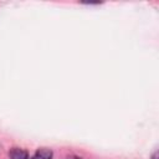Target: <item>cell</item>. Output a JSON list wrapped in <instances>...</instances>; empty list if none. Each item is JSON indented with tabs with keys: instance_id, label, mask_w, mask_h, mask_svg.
<instances>
[{
	"instance_id": "2",
	"label": "cell",
	"mask_w": 159,
	"mask_h": 159,
	"mask_svg": "<svg viewBox=\"0 0 159 159\" xmlns=\"http://www.w3.org/2000/svg\"><path fill=\"white\" fill-rule=\"evenodd\" d=\"M10 159H29V154L21 148H12L9 152Z\"/></svg>"
},
{
	"instance_id": "1",
	"label": "cell",
	"mask_w": 159,
	"mask_h": 159,
	"mask_svg": "<svg viewBox=\"0 0 159 159\" xmlns=\"http://www.w3.org/2000/svg\"><path fill=\"white\" fill-rule=\"evenodd\" d=\"M30 159H52V152L48 148H39Z\"/></svg>"
},
{
	"instance_id": "3",
	"label": "cell",
	"mask_w": 159,
	"mask_h": 159,
	"mask_svg": "<svg viewBox=\"0 0 159 159\" xmlns=\"http://www.w3.org/2000/svg\"><path fill=\"white\" fill-rule=\"evenodd\" d=\"M152 159H158V150H155V152L153 153V155H152Z\"/></svg>"
},
{
	"instance_id": "4",
	"label": "cell",
	"mask_w": 159,
	"mask_h": 159,
	"mask_svg": "<svg viewBox=\"0 0 159 159\" xmlns=\"http://www.w3.org/2000/svg\"><path fill=\"white\" fill-rule=\"evenodd\" d=\"M71 159H81V158H71Z\"/></svg>"
}]
</instances>
